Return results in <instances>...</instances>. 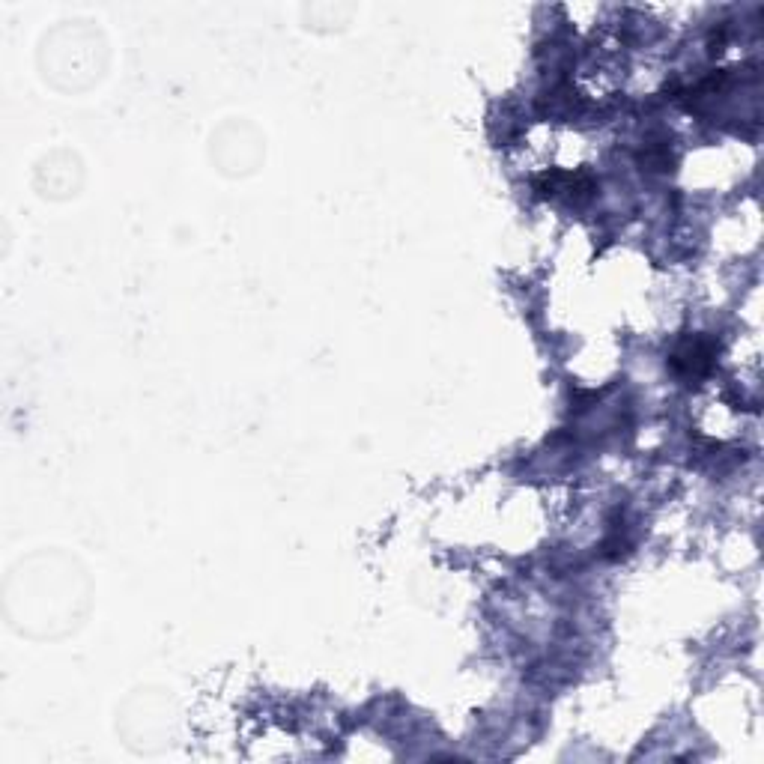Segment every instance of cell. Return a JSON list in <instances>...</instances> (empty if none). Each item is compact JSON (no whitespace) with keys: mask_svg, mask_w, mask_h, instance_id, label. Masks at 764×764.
Masks as SVG:
<instances>
[{"mask_svg":"<svg viewBox=\"0 0 764 764\" xmlns=\"http://www.w3.org/2000/svg\"><path fill=\"white\" fill-rule=\"evenodd\" d=\"M714 344L705 338H696L693 344H684L675 356H672V368L684 377H702L714 368Z\"/></svg>","mask_w":764,"mask_h":764,"instance_id":"6da1fadb","label":"cell"}]
</instances>
